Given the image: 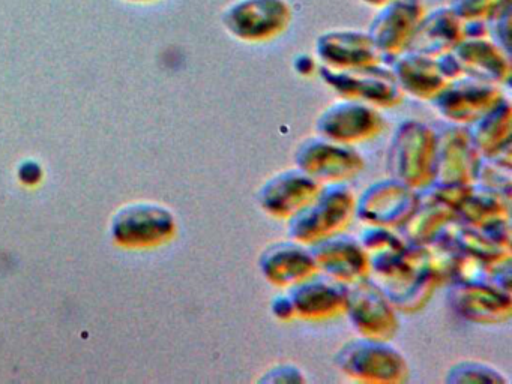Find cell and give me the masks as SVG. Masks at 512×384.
<instances>
[{
  "label": "cell",
  "instance_id": "6da1fadb",
  "mask_svg": "<svg viewBox=\"0 0 512 384\" xmlns=\"http://www.w3.org/2000/svg\"><path fill=\"white\" fill-rule=\"evenodd\" d=\"M370 276L398 312L421 311L440 284L424 245H406L370 255Z\"/></svg>",
  "mask_w": 512,
  "mask_h": 384
},
{
  "label": "cell",
  "instance_id": "7a4b0ae2",
  "mask_svg": "<svg viewBox=\"0 0 512 384\" xmlns=\"http://www.w3.org/2000/svg\"><path fill=\"white\" fill-rule=\"evenodd\" d=\"M335 368L358 383L400 384L409 378L406 356L389 341L356 336L332 357Z\"/></svg>",
  "mask_w": 512,
  "mask_h": 384
},
{
  "label": "cell",
  "instance_id": "3957f363",
  "mask_svg": "<svg viewBox=\"0 0 512 384\" xmlns=\"http://www.w3.org/2000/svg\"><path fill=\"white\" fill-rule=\"evenodd\" d=\"M436 129L418 119H406L395 126L386 153L389 177L410 188H424L433 180Z\"/></svg>",
  "mask_w": 512,
  "mask_h": 384
},
{
  "label": "cell",
  "instance_id": "277c9868",
  "mask_svg": "<svg viewBox=\"0 0 512 384\" xmlns=\"http://www.w3.org/2000/svg\"><path fill=\"white\" fill-rule=\"evenodd\" d=\"M355 198L346 183L322 185L307 206L287 219V234L290 239L313 245L341 233L355 216Z\"/></svg>",
  "mask_w": 512,
  "mask_h": 384
},
{
  "label": "cell",
  "instance_id": "5b68a950",
  "mask_svg": "<svg viewBox=\"0 0 512 384\" xmlns=\"http://www.w3.org/2000/svg\"><path fill=\"white\" fill-rule=\"evenodd\" d=\"M292 20L289 0H233L221 14L223 29L245 44H263L280 38Z\"/></svg>",
  "mask_w": 512,
  "mask_h": 384
},
{
  "label": "cell",
  "instance_id": "8992f818",
  "mask_svg": "<svg viewBox=\"0 0 512 384\" xmlns=\"http://www.w3.org/2000/svg\"><path fill=\"white\" fill-rule=\"evenodd\" d=\"M295 165L320 185H331L358 176L365 168V161L355 146L316 134L304 138L296 147Z\"/></svg>",
  "mask_w": 512,
  "mask_h": 384
},
{
  "label": "cell",
  "instance_id": "52a82bcc",
  "mask_svg": "<svg viewBox=\"0 0 512 384\" xmlns=\"http://www.w3.org/2000/svg\"><path fill=\"white\" fill-rule=\"evenodd\" d=\"M322 80L341 98L355 99L376 108H394L404 95L391 69L379 65L355 69L317 68Z\"/></svg>",
  "mask_w": 512,
  "mask_h": 384
},
{
  "label": "cell",
  "instance_id": "ba28073f",
  "mask_svg": "<svg viewBox=\"0 0 512 384\" xmlns=\"http://www.w3.org/2000/svg\"><path fill=\"white\" fill-rule=\"evenodd\" d=\"M344 314L365 338L391 341L400 326L397 309L370 276L347 285Z\"/></svg>",
  "mask_w": 512,
  "mask_h": 384
},
{
  "label": "cell",
  "instance_id": "9c48e42d",
  "mask_svg": "<svg viewBox=\"0 0 512 384\" xmlns=\"http://www.w3.org/2000/svg\"><path fill=\"white\" fill-rule=\"evenodd\" d=\"M383 129L385 119L379 108L349 98L326 105L314 120L317 135L349 146L373 140Z\"/></svg>",
  "mask_w": 512,
  "mask_h": 384
},
{
  "label": "cell",
  "instance_id": "30bf717a",
  "mask_svg": "<svg viewBox=\"0 0 512 384\" xmlns=\"http://www.w3.org/2000/svg\"><path fill=\"white\" fill-rule=\"evenodd\" d=\"M419 204L416 189L386 177L370 183L355 198V216L365 225L398 230Z\"/></svg>",
  "mask_w": 512,
  "mask_h": 384
},
{
  "label": "cell",
  "instance_id": "8fae6325",
  "mask_svg": "<svg viewBox=\"0 0 512 384\" xmlns=\"http://www.w3.org/2000/svg\"><path fill=\"white\" fill-rule=\"evenodd\" d=\"M503 96L500 86L461 75L448 81L430 102L442 119L467 126L487 113Z\"/></svg>",
  "mask_w": 512,
  "mask_h": 384
},
{
  "label": "cell",
  "instance_id": "7c38bea8",
  "mask_svg": "<svg viewBox=\"0 0 512 384\" xmlns=\"http://www.w3.org/2000/svg\"><path fill=\"white\" fill-rule=\"evenodd\" d=\"M478 149L470 138L467 126L451 125L436 131V153L431 182L472 185L478 171Z\"/></svg>",
  "mask_w": 512,
  "mask_h": 384
},
{
  "label": "cell",
  "instance_id": "4fadbf2b",
  "mask_svg": "<svg viewBox=\"0 0 512 384\" xmlns=\"http://www.w3.org/2000/svg\"><path fill=\"white\" fill-rule=\"evenodd\" d=\"M376 9L367 33L383 59L391 60L406 50L416 26L424 17L425 5L422 0H389Z\"/></svg>",
  "mask_w": 512,
  "mask_h": 384
},
{
  "label": "cell",
  "instance_id": "5bb4252c",
  "mask_svg": "<svg viewBox=\"0 0 512 384\" xmlns=\"http://www.w3.org/2000/svg\"><path fill=\"white\" fill-rule=\"evenodd\" d=\"M448 303L455 314L475 324H502L512 315L511 291L490 282H452Z\"/></svg>",
  "mask_w": 512,
  "mask_h": 384
},
{
  "label": "cell",
  "instance_id": "9a60e30c",
  "mask_svg": "<svg viewBox=\"0 0 512 384\" xmlns=\"http://www.w3.org/2000/svg\"><path fill=\"white\" fill-rule=\"evenodd\" d=\"M322 185L298 167L286 168L269 176L257 189L260 209L275 219H289L307 206Z\"/></svg>",
  "mask_w": 512,
  "mask_h": 384
},
{
  "label": "cell",
  "instance_id": "2e32d148",
  "mask_svg": "<svg viewBox=\"0 0 512 384\" xmlns=\"http://www.w3.org/2000/svg\"><path fill=\"white\" fill-rule=\"evenodd\" d=\"M314 57L329 69H355L383 63V56L367 32L329 29L314 41Z\"/></svg>",
  "mask_w": 512,
  "mask_h": 384
},
{
  "label": "cell",
  "instance_id": "e0dca14e",
  "mask_svg": "<svg viewBox=\"0 0 512 384\" xmlns=\"http://www.w3.org/2000/svg\"><path fill=\"white\" fill-rule=\"evenodd\" d=\"M175 230L173 213L155 203L128 204L112 221L113 237L125 245H154L170 239Z\"/></svg>",
  "mask_w": 512,
  "mask_h": 384
},
{
  "label": "cell",
  "instance_id": "ac0fdd59",
  "mask_svg": "<svg viewBox=\"0 0 512 384\" xmlns=\"http://www.w3.org/2000/svg\"><path fill=\"white\" fill-rule=\"evenodd\" d=\"M317 270L334 281L349 285L370 275V255L358 237L341 233L310 245Z\"/></svg>",
  "mask_w": 512,
  "mask_h": 384
},
{
  "label": "cell",
  "instance_id": "d6986e66",
  "mask_svg": "<svg viewBox=\"0 0 512 384\" xmlns=\"http://www.w3.org/2000/svg\"><path fill=\"white\" fill-rule=\"evenodd\" d=\"M257 263L263 278L284 290L319 272L310 245L290 237L266 245Z\"/></svg>",
  "mask_w": 512,
  "mask_h": 384
},
{
  "label": "cell",
  "instance_id": "ffe728a7",
  "mask_svg": "<svg viewBox=\"0 0 512 384\" xmlns=\"http://www.w3.org/2000/svg\"><path fill=\"white\" fill-rule=\"evenodd\" d=\"M286 291L299 320H331L343 315L346 309L347 285L319 272Z\"/></svg>",
  "mask_w": 512,
  "mask_h": 384
},
{
  "label": "cell",
  "instance_id": "44dd1931",
  "mask_svg": "<svg viewBox=\"0 0 512 384\" xmlns=\"http://www.w3.org/2000/svg\"><path fill=\"white\" fill-rule=\"evenodd\" d=\"M452 56L467 77L505 86L511 80L509 53L500 48L488 36L463 38L451 50Z\"/></svg>",
  "mask_w": 512,
  "mask_h": 384
},
{
  "label": "cell",
  "instance_id": "7402d4cb",
  "mask_svg": "<svg viewBox=\"0 0 512 384\" xmlns=\"http://www.w3.org/2000/svg\"><path fill=\"white\" fill-rule=\"evenodd\" d=\"M389 69L403 95L419 101H431L448 80L443 77L436 57L404 50L392 57Z\"/></svg>",
  "mask_w": 512,
  "mask_h": 384
},
{
  "label": "cell",
  "instance_id": "603a6c76",
  "mask_svg": "<svg viewBox=\"0 0 512 384\" xmlns=\"http://www.w3.org/2000/svg\"><path fill=\"white\" fill-rule=\"evenodd\" d=\"M464 38L463 21L449 9L437 6L425 11L406 50L437 57L451 51Z\"/></svg>",
  "mask_w": 512,
  "mask_h": 384
},
{
  "label": "cell",
  "instance_id": "cb8c5ba5",
  "mask_svg": "<svg viewBox=\"0 0 512 384\" xmlns=\"http://www.w3.org/2000/svg\"><path fill=\"white\" fill-rule=\"evenodd\" d=\"M511 120V101L503 96L487 113L467 125V131L479 155H496L506 147H511Z\"/></svg>",
  "mask_w": 512,
  "mask_h": 384
},
{
  "label": "cell",
  "instance_id": "d4e9b609",
  "mask_svg": "<svg viewBox=\"0 0 512 384\" xmlns=\"http://www.w3.org/2000/svg\"><path fill=\"white\" fill-rule=\"evenodd\" d=\"M455 213L464 224L476 228L487 227L494 222L508 221L511 216V197L472 183L469 194L458 204Z\"/></svg>",
  "mask_w": 512,
  "mask_h": 384
},
{
  "label": "cell",
  "instance_id": "484cf974",
  "mask_svg": "<svg viewBox=\"0 0 512 384\" xmlns=\"http://www.w3.org/2000/svg\"><path fill=\"white\" fill-rule=\"evenodd\" d=\"M455 218L454 207L439 201L419 200L412 215L397 231L409 245H427Z\"/></svg>",
  "mask_w": 512,
  "mask_h": 384
},
{
  "label": "cell",
  "instance_id": "4316f807",
  "mask_svg": "<svg viewBox=\"0 0 512 384\" xmlns=\"http://www.w3.org/2000/svg\"><path fill=\"white\" fill-rule=\"evenodd\" d=\"M439 234H442L458 251L481 258L485 263H494L502 258L511 257V249L500 248L479 228L464 224L458 218L452 219Z\"/></svg>",
  "mask_w": 512,
  "mask_h": 384
},
{
  "label": "cell",
  "instance_id": "83f0119b",
  "mask_svg": "<svg viewBox=\"0 0 512 384\" xmlns=\"http://www.w3.org/2000/svg\"><path fill=\"white\" fill-rule=\"evenodd\" d=\"M476 185L511 197L512 191V150L506 147L491 156H481L475 177Z\"/></svg>",
  "mask_w": 512,
  "mask_h": 384
},
{
  "label": "cell",
  "instance_id": "f1b7e54d",
  "mask_svg": "<svg viewBox=\"0 0 512 384\" xmlns=\"http://www.w3.org/2000/svg\"><path fill=\"white\" fill-rule=\"evenodd\" d=\"M443 381L446 384L509 383L508 377L500 369H497L496 366L473 359H464L460 360V362L452 363L448 371H446Z\"/></svg>",
  "mask_w": 512,
  "mask_h": 384
},
{
  "label": "cell",
  "instance_id": "f546056e",
  "mask_svg": "<svg viewBox=\"0 0 512 384\" xmlns=\"http://www.w3.org/2000/svg\"><path fill=\"white\" fill-rule=\"evenodd\" d=\"M448 6L463 23H467L491 20L511 8V0H449Z\"/></svg>",
  "mask_w": 512,
  "mask_h": 384
},
{
  "label": "cell",
  "instance_id": "4dcf8cb0",
  "mask_svg": "<svg viewBox=\"0 0 512 384\" xmlns=\"http://www.w3.org/2000/svg\"><path fill=\"white\" fill-rule=\"evenodd\" d=\"M358 240L368 255L406 245L397 230L380 227V225H367L359 234Z\"/></svg>",
  "mask_w": 512,
  "mask_h": 384
},
{
  "label": "cell",
  "instance_id": "1f68e13d",
  "mask_svg": "<svg viewBox=\"0 0 512 384\" xmlns=\"http://www.w3.org/2000/svg\"><path fill=\"white\" fill-rule=\"evenodd\" d=\"M488 266L490 263H485L481 258L461 252L458 255L457 263H455L451 282H490L488 281Z\"/></svg>",
  "mask_w": 512,
  "mask_h": 384
},
{
  "label": "cell",
  "instance_id": "d6a6232c",
  "mask_svg": "<svg viewBox=\"0 0 512 384\" xmlns=\"http://www.w3.org/2000/svg\"><path fill=\"white\" fill-rule=\"evenodd\" d=\"M260 383H305L307 377H305L304 371L299 368L295 363H275L271 368L266 369L263 372L262 377H259Z\"/></svg>",
  "mask_w": 512,
  "mask_h": 384
},
{
  "label": "cell",
  "instance_id": "836d02e7",
  "mask_svg": "<svg viewBox=\"0 0 512 384\" xmlns=\"http://www.w3.org/2000/svg\"><path fill=\"white\" fill-rule=\"evenodd\" d=\"M271 312L278 321H284V323L296 320L295 309L287 291L272 297Z\"/></svg>",
  "mask_w": 512,
  "mask_h": 384
},
{
  "label": "cell",
  "instance_id": "e575fe53",
  "mask_svg": "<svg viewBox=\"0 0 512 384\" xmlns=\"http://www.w3.org/2000/svg\"><path fill=\"white\" fill-rule=\"evenodd\" d=\"M41 176H43V170L41 165L34 161H26L20 165L19 177L23 183H37L40 182Z\"/></svg>",
  "mask_w": 512,
  "mask_h": 384
},
{
  "label": "cell",
  "instance_id": "d590c367",
  "mask_svg": "<svg viewBox=\"0 0 512 384\" xmlns=\"http://www.w3.org/2000/svg\"><path fill=\"white\" fill-rule=\"evenodd\" d=\"M317 68H319V63H317L316 57L301 54L295 59V69L298 74L311 75L314 71H317Z\"/></svg>",
  "mask_w": 512,
  "mask_h": 384
},
{
  "label": "cell",
  "instance_id": "8d00e7d4",
  "mask_svg": "<svg viewBox=\"0 0 512 384\" xmlns=\"http://www.w3.org/2000/svg\"><path fill=\"white\" fill-rule=\"evenodd\" d=\"M364 5L371 6V8H379V6L385 5L389 0H359Z\"/></svg>",
  "mask_w": 512,
  "mask_h": 384
},
{
  "label": "cell",
  "instance_id": "74e56055",
  "mask_svg": "<svg viewBox=\"0 0 512 384\" xmlns=\"http://www.w3.org/2000/svg\"><path fill=\"white\" fill-rule=\"evenodd\" d=\"M136 2H152V0H136Z\"/></svg>",
  "mask_w": 512,
  "mask_h": 384
}]
</instances>
